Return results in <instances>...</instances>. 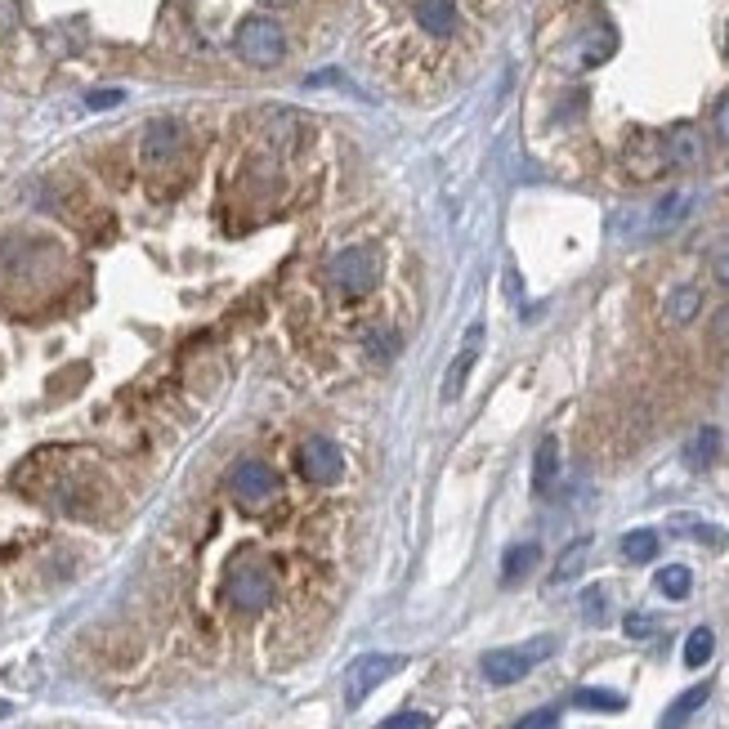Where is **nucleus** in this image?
<instances>
[{
    "instance_id": "nucleus-1",
    "label": "nucleus",
    "mask_w": 729,
    "mask_h": 729,
    "mask_svg": "<svg viewBox=\"0 0 729 729\" xmlns=\"http://www.w3.org/2000/svg\"><path fill=\"white\" fill-rule=\"evenodd\" d=\"M327 282L340 300H362V295H372L377 282H381V255L377 246L368 242H358V246H344L327 260Z\"/></svg>"
},
{
    "instance_id": "nucleus-2",
    "label": "nucleus",
    "mask_w": 729,
    "mask_h": 729,
    "mask_svg": "<svg viewBox=\"0 0 729 729\" xmlns=\"http://www.w3.org/2000/svg\"><path fill=\"white\" fill-rule=\"evenodd\" d=\"M233 50H237L242 64L269 72V68H278L286 59V32H282V23L273 14H246L237 23V32H233Z\"/></svg>"
},
{
    "instance_id": "nucleus-3",
    "label": "nucleus",
    "mask_w": 729,
    "mask_h": 729,
    "mask_svg": "<svg viewBox=\"0 0 729 729\" xmlns=\"http://www.w3.org/2000/svg\"><path fill=\"white\" fill-rule=\"evenodd\" d=\"M560 649V640L555 635H537V640H528V644H506V649H488L484 653V662H479V671H484V680L488 684H519L537 662H546L551 653Z\"/></svg>"
},
{
    "instance_id": "nucleus-4",
    "label": "nucleus",
    "mask_w": 729,
    "mask_h": 729,
    "mask_svg": "<svg viewBox=\"0 0 729 729\" xmlns=\"http://www.w3.org/2000/svg\"><path fill=\"white\" fill-rule=\"evenodd\" d=\"M273 591H278V582H273V568H269L264 560H255V555L233 560V568H229V577H224V595H229L233 609L260 613V609L273 604Z\"/></svg>"
},
{
    "instance_id": "nucleus-5",
    "label": "nucleus",
    "mask_w": 729,
    "mask_h": 729,
    "mask_svg": "<svg viewBox=\"0 0 729 729\" xmlns=\"http://www.w3.org/2000/svg\"><path fill=\"white\" fill-rule=\"evenodd\" d=\"M412 23L426 41L435 46H453L466 32V0H417L412 6Z\"/></svg>"
},
{
    "instance_id": "nucleus-6",
    "label": "nucleus",
    "mask_w": 729,
    "mask_h": 729,
    "mask_svg": "<svg viewBox=\"0 0 729 729\" xmlns=\"http://www.w3.org/2000/svg\"><path fill=\"white\" fill-rule=\"evenodd\" d=\"M404 667L399 653H362L344 667V707H358L368 693H377L395 671Z\"/></svg>"
},
{
    "instance_id": "nucleus-7",
    "label": "nucleus",
    "mask_w": 729,
    "mask_h": 729,
    "mask_svg": "<svg viewBox=\"0 0 729 729\" xmlns=\"http://www.w3.org/2000/svg\"><path fill=\"white\" fill-rule=\"evenodd\" d=\"M229 493L237 497L242 511L260 515V511L273 506V497H278V475H273V466H264V461H237L233 475H229Z\"/></svg>"
},
{
    "instance_id": "nucleus-8",
    "label": "nucleus",
    "mask_w": 729,
    "mask_h": 729,
    "mask_svg": "<svg viewBox=\"0 0 729 729\" xmlns=\"http://www.w3.org/2000/svg\"><path fill=\"white\" fill-rule=\"evenodd\" d=\"M622 166L631 179H658L667 171V148H662V135L658 130H631L626 144H622Z\"/></svg>"
},
{
    "instance_id": "nucleus-9",
    "label": "nucleus",
    "mask_w": 729,
    "mask_h": 729,
    "mask_svg": "<svg viewBox=\"0 0 729 729\" xmlns=\"http://www.w3.org/2000/svg\"><path fill=\"white\" fill-rule=\"evenodd\" d=\"M300 475H304L309 484H318V488H331V484H340V475H344V453H340L327 435H309V439L300 444Z\"/></svg>"
},
{
    "instance_id": "nucleus-10",
    "label": "nucleus",
    "mask_w": 729,
    "mask_h": 729,
    "mask_svg": "<svg viewBox=\"0 0 729 729\" xmlns=\"http://www.w3.org/2000/svg\"><path fill=\"white\" fill-rule=\"evenodd\" d=\"M0 264H6V273H14V278H32L46 264H64V251L46 237H10L6 251H0Z\"/></svg>"
},
{
    "instance_id": "nucleus-11",
    "label": "nucleus",
    "mask_w": 729,
    "mask_h": 729,
    "mask_svg": "<svg viewBox=\"0 0 729 729\" xmlns=\"http://www.w3.org/2000/svg\"><path fill=\"white\" fill-rule=\"evenodd\" d=\"M662 148H667V166L680 171H698L707 162V135L693 122H675L671 130H662Z\"/></svg>"
},
{
    "instance_id": "nucleus-12",
    "label": "nucleus",
    "mask_w": 729,
    "mask_h": 729,
    "mask_svg": "<svg viewBox=\"0 0 729 729\" xmlns=\"http://www.w3.org/2000/svg\"><path fill=\"white\" fill-rule=\"evenodd\" d=\"M179 148H184V126H179L175 117L153 122V126L144 130V139H139V157H144V166H148V171H157V166L175 162V157H179Z\"/></svg>"
},
{
    "instance_id": "nucleus-13",
    "label": "nucleus",
    "mask_w": 729,
    "mask_h": 729,
    "mask_svg": "<svg viewBox=\"0 0 729 729\" xmlns=\"http://www.w3.org/2000/svg\"><path fill=\"white\" fill-rule=\"evenodd\" d=\"M693 211V193H667L653 202L649 211V233H671L675 224H684V215Z\"/></svg>"
},
{
    "instance_id": "nucleus-14",
    "label": "nucleus",
    "mask_w": 729,
    "mask_h": 729,
    "mask_svg": "<svg viewBox=\"0 0 729 729\" xmlns=\"http://www.w3.org/2000/svg\"><path fill=\"white\" fill-rule=\"evenodd\" d=\"M698 309H702V286L684 282V286H675V291L667 295V304H662V318H667L671 327H689V322L698 318Z\"/></svg>"
},
{
    "instance_id": "nucleus-15",
    "label": "nucleus",
    "mask_w": 729,
    "mask_h": 729,
    "mask_svg": "<svg viewBox=\"0 0 729 729\" xmlns=\"http://www.w3.org/2000/svg\"><path fill=\"white\" fill-rule=\"evenodd\" d=\"M555 479H560V439L546 435V439L537 444V457H533V488H537V493H551Z\"/></svg>"
},
{
    "instance_id": "nucleus-16",
    "label": "nucleus",
    "mask_w": 729,
    "mask_h": 729,
    "mask_svg": "<svg viewBox=\"0 0 729 729\" xmlns=\"http://www.w3.org/2000/svg\"><path fill=\"white\" fill-rule=\"evenodd\" d=\"M711 698V684H693V689H684L667 711H662V720H658V729H680V725H689V716L693 711H702V702Z\"/></svg>"
},
{
    "instance_id": "nucleus-17",
    "label": "nucleus",
    "mask_w": 729,
    "mask_h": 729,
    "mask_svg": "<svg viewBox=\"0 0 729 729\" xmlns=\"http://www.w3.org/2000/svg\"><path fill=\"white\" fill-rule=\"evenodd\" d=\"M479 327L470 331V340H466V349L457 353V362H453V368H448V377H444V399L453 404L457 395H461V386H466V377H470V368H475V353H479Z\"/></svg>"
},
{
    "instance_id": "nucleus-18",
    "label": "nucleus",
    "mask_w": 729,
    "mask_h": 729,
    "mask_svg": "<svg viewBox=\"0 0 729 729\" xmlns=\"http://www.w3.org/2000/svg\"><path fill=\"white\" fill-rule=\"evenodd\" d=\"M716 453H720V430H716V426H702V430L684 444V466H689V470H707V466L716 461Z\"/></svg>"
},
{
    "instance_id": "nucleus-19",
    "label": "nucleus",
    "mask_w": 729,
    "mask_h": 729,
    "mask_svg": "<svg viewBox=\"0 0 729 729\" xmlns=\"http://www.w3.org/2000/svg\"><path fill=\"white\" fill-rule=\"evenodd\" d=\"M537 560H542V546H537V542H519V546H511L506 560H502V582H519Z\"/></svg>"
},
{
    "instance_id": "nucleus-20",
    "label": "nucleus",
    "mask_w": 729,
    "mask_h": 729,
    "mask_svg": "<svg viewBox=\"0 0 729 729\" xmlns=\"http://www.w3.org/2000/svg\"><path fill=\"white\" fill-rule=\"evenodd\" d=\"M622 560H631V564L658 560V533H653V528H631V533L622 537Z\"/></svg>"
},
{
    "instance_id": "nucleus-21",
    "label": "nucleus",
    "mask_w": 729,
    "mask_h": 729,
    "mask_svg": "<svg viewBox=\"0 0 729 729\" xmlns=\"http://www.w3.org/2000/svg\"><path fill=\"white\" fill-rule=\"evenodd\" d=\"M653 586H658L667 600H689V591H693V573H689L684 564H667V568H658Z\"/></svg>"
},
{
    "instance_id": "nucleus-22",
    "label": "nucleus",
    "mask_w": 729,
    "mask_h": 729,
    "mask_svg": "<svg viewBox=\"0 0 729 729\" xmlns=\"http://www.w3.org/2000/svg\"><path fill=\"white\" fill-rule=\"evenodd\" d=\"M586 555H591V537H577L564 555H560V564H555V573H551V582L560 586V582H573L577 573H582V564H586Z\"/></svg>"
},
{
    "instance_id": "nucleus-23",
    "label": "nucleus",
    "mask_w": 729,
    "mask_h": 729,
    "mask_svg": "<svg viewBox=\"0 0 729 729\" xmlns=\"http://www.w3.org/2000/svg\"><path fill=\"white\" fill-rule=\"evenodd\" d=\"M711 653H716V635L707 631V626H693L689 631V640H684V667H707L711 662Z\"/></svg>"
},
{
    "instance_id": "nucleus-24",
    "label": "nucleus",
    "mask_w": 729,
    "mask_h": 729,
    "mask_svg": "<svg viewBox=\"0 0 729 729\" xmlns=\"http://www.w3.org/2000/svg\"><path fill=\"white\" fill-rule=\"evenodd\" d=\"M573 707H586V711H622L626 698L613 693V689H577L573 693Z\"/></svg>"
},
{
    "instance_id": "nucleus-25",
    "label": "nucleus",
    "mask_w": 729,
    "mask_h": 729,
    "mask_svg": "<svg viewBox=\"0 0 729 729\" xmlns=\"http://www.w3.org/2000/svg\"><path fill=\"white\" fill-rule=\"evenodd\" d=\"M671 524H675V533H689L693 542H707V546H725V533H720V528H711V524H702V519H693V515H675Z\"/></svg>"
},
{
    "instance_id": "nucleus-26",
    "label": "nucleus",
    "mask_w": 729,
    "mask_h": 729,
    "mask_svg": "<svg viewBox=\"0 0 729 729\" xmlns=\"http://www.w3.org/2000/svg\"><path fill=\"white\" fill-rule=\"evenodd\" d=\"M582 618L591 626H604L609 622V595H604V586H586L582 591Z\"/></svg>"
},
{
    "instance_id": "nucleus-27",
    "label": "nucleus",
    "mask_w": 729,
    "mask_h": 729,
    "mask_svg": "<svg viewBox=\"0 0 729 729\" xmlns=\"http://www.w3.org/2000/svg\"><path fill=\"white\" fill-rule=\"evenodd\" d=\"M381 729H435V716L430 711H395L381 720Z\"/></svg>"
},
{
    "instance_id": "nucleus-28",
    "label": "nucleus",
    "mask_w": 729,
    "mask_h": 729,
    "mask_svg": "<svg viewBox=\"0 0 729 729\" xmlns=\"http://www.w3.org/2000/svg\"><path fill=\"white\" fill-rule=\"evenodd\" d=\"M511 729H560V707H537L524 720H515Z\"/></svg>"
},
{
    "instance_id": "nucleus-29",
    "label": "nucleus",
    "mask_w": 729,
    "mask_h": 729,
    "mask_svg": "<svg viewBox=\"0 0 729 729\" xmlns=\"http://www.w3.org/2000/svg\"><path fill=\"white\" fill-rule=\"evenodd\" d=\"M19 23H23V10H19V0H0V37L19 32Z\"/></svg>"
},
{
    "instance_id": "nucleus-30",
    "label": "nucleus",
    "mask_w": 729,
    "mask_h": 729,
    "mask_svg": "<svg viewBox=\"0 0 729 729\" xmlns=\"http://www.w3.org/2000/svg\"><path fill=\"white\" fill-rule=\"evenodd\" d=\"M368 349L381 353V358H395L399 353V336L395 331H368Z\"/></svg>"
},
{
    "instance_id": "nucleus-31",
    "label": "nucleus",
    "mask_w": 729,
    "mask_h": 729,
    "mask_svg": "<svg viewBox=\"0 0 729 729\" xmlns=\"http://www.w3.org/2000/svg\"><path fill=\"white\" fill-rule=\"evenodd\" d=\"M711 126H716V139L729 148V90L716 99V113H711Z\"/></svg>"
},
{
    "instance_id": "nucleus-32",
    "label": "nucleus",
    "mask_w": 729,
    "mask_h": 729,
    "mask_svg": "<svg viewBox=\"0 0 729 729\" xmlns=\"http://www.w3.org/2000/svg\"><path fill=\"white\" fill-rule=\"evenodd\" d=\"M622 626H626V635H631V640H649L658 622H653L649 613H626V622H622Z\"/></svg>"
},
{
    "instance_id": "nucleus-33",
    "label": "nucleus",
    "mask_w": 729,
    "mask_h": 729,
    "mask_svg": "<svg viewBox=\"0 0 729 729\" xmlns=\"http://www.w3.org/2000/svg\"><path fill=\"white\" fill-rule=\"evenodd\" d=\"M711 340L720 344V349H729V304L716 313V327H711Z\"/></svg>"
},
{
    "instance_id": "nucleus-34",
    "label": "nucleus",
    "mask_w": 729,
    "mask_h": 729,
    "mask_svg": "<svg viewBox=\"0 0 729 729\" xmlns=\"http://www.w3.org/2000/svg\"><path fill=\"white\" fill-rule=\"evenodd\" d=\"M122 99H126V95H122V90H95V95H90V99H86V104H90V108H117V104H122Z\"/></svg>"
},
{
    "instance_id": "nucleus-35",
    "label": "nucleus",
    "mask_w": 729,
    "mask_h": 729,
    "mask_svg": "<svg viewBox=\"0 0 729 729\" xmlns=\"http://www.w3.org/2000/svg\"><path fill=\"white\" fill-rule=\"evenodd\" d=\"M716 282H720V286H729V251H720V255H716Z\"/></svg>"
},
{
    "instance_id": "nucleus-36",
    "label": "nucleus",
    "mask_w": 729,
    "mask_h": 729,
    "mask_svg": "<svg viewBox=\"0 0 729 729\" xmlns=\"http://www.w3.org/2000/svg\"><path fill=\"white\" fill-rule=\"evenodd\" d=\"M6 711H10V707H6V702H0V716H6Z\"/></svg>"
},
{
    "instance_id": "nucleus-37",
    "label": "nucleus",
    "mask_w": 729,
    "mask_h": 729,
    "mask_svg": "<svg viewBox=\"0 0 729 729\" xmlns=\"http://www.w3.org/2000/svg\"><path fill=\"white\" fill-rule=\"evenodd\" d=\"M725 41H729V37H725Z\"/></svg>"
}]
</instances>
